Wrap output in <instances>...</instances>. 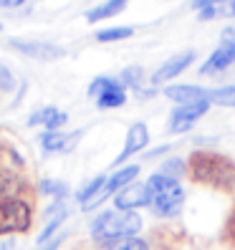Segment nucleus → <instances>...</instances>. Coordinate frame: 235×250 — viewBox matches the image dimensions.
Wrapping results in <instances>:
<instances>
[{
	"label": "nucleus",
	"instance_id": "29",
	"mask_svg": "<svg viewBox=\"0 0 235 250\" xmlns=\"http://www.w3.org/2000/svg\"><path fill=\"white\" fill-rule=\"evenodd\" d=\"M228 235L233 238V243H235V215L230 217V225H228Z\"/></svg>",
	"mask_w": 235,
	"mask_h": 250
},
{
	"label": "nucleus",
	"instance_id": "6",
	"mask_svg": "<svg viewBox=\"0 0 235 250\" xmlns=\"http://www.w3.org/2000/svg\"><path fill=\"white\" fill-rule=\"evenodd\" d=\"M116 210H134V208H144V205L154 202V189L150 187V182H131L127 185L122 192H116Z\"/></svg>",
	"mask_w": 235,
	"mask_h": 250
},
{
	"label": "nucleus",
	"instance_id": "17",
	"mask_svg": "<svg viewBox=\"0 0 235 250\" xmlns=\"http://www.w3.org/2000/svg\"><path fill=\"white\" fill-rule=\"evenodd\" d=\"M48 215H51L48 225L43 228V232L38 235V243H41V245H46V243H48V238H51V235L56 232V228H58V225H61L64 220H66V210H64V205H61V202H58V205H53V208L48 210Z\"/></svg>",
	"mask_w": 235,
	"mask_h": 250
},
{
	"label": "nucleus",
	"instance_id": "1",
	"mask_svg": "<svg viewBox=\"0 0 235 250\" xmlns=\"http://www.w3.org/2000/svg\"><path fill=\"white\" fill-rule=\"evenodd\" d=\"M142 228V217L134 210H111V212H101L94 223H91V235L94 240L111 245L116 240L131 238L134 232Z\"/></svg>",
	"mask_w": 235,
	"mask_h": 250
},
{
	"label": "nucleus",
	"instance_id": "24",
	"mask_svg": "<svg viewBox=\"0 0 235 250\" xmlns=\"http://www.w3.org/2000/svg\"><path fill=\"white\" fill-rule=\"evenodd\" d=\"M13 86H16V79H13V73L0 63V89H5V91H10Z\"/></svg>",
	"mask_w": 235,
	"mask_h": 250
},
{
	"label": "nucleus",
	"instance_id": "16",
	"mask_svg": "<svg viewBox=\"0 0 235 250\" xmlns=\"http://www.w3.org/2000/svg\"><path fill=\"white\" fill-rule=\"evenodd\" d=\"M129 0H104V3H99L96 8L86 10V21L89 23H96V21H104V18H114L119 16V13L127 8Z\"/></svg>",
	"mask_w": 235,
	"mask_h": 250
},
{
	"label": "nucleus",
	"instance_id": "15",
	"mask_svg": "<svg viewBox=\"0 0 235 250\" xmlns=\"http://www.w3.org/2000/svg\"><path fill=\"white\" fill-rule=\"evenodd\" d=\"M81 131H71V134H64V131H46L41 137V146L43 152H68L73 144L79 142Z\"/></svg>",
	"mask_w": 235,
	"mask_h": 250
},
{
	"label": "nucleus",
	"instance_id": "7",
	"mask_svg": "<svg viewBox=\"0 0 235 250\" xmlns=\"http://www.w3.org/2000/svg\"><path fill=\"white\" fill-rule=\"evenodd\" d=\"M139 174V167L137 165H131V167H124V169H119V172H114L111 177L107 180V185H104V189L89 202V205H84V210H94L96 205H101L107 197H111L114 192H122V189L127 187V185H131V180H134Z\"/></svg>",
	"mask_w": 235,
	"mask_h": 250
},
{
	"label": "nucleus",
	"instance_id": "4",
	"mask_svg": "<svg viewBox=\"0 0 235 250\" xmlns=\"http://www.w3.org/2000/svg\"><path fill=\"white\" fill-rule=\"evenodd\" d=\"M89 96L96 99L99 109H116V106H122L127 101V91H124L122 81L109 79V76L94 79L91 86H89Z\"/></svg>",
	"mask_w": 235,
	"mask_h": 250
},
{
	"label": "nucleus",
	"instance_id": "32",
	"mask_svg": "<svg viewBox=\"0 0 235 250\" xmlns=\"http://www.w3.org/2000/svg\"><path fill=\"white\" fill-rule=\"evenodd\" d=\"M0 28H3V25H0Z\"/></svg>",
	"mask_w": 235,
	"mask_h": 250
},
{
	"label": "nucleus",
	"instance_id": "19",
	"mask_svg": "<svg viewBox=\"0 0 235 250\" xmlns=\"http://www.w3.org/2000/svg\"><path fill=\"white\" fill-rule=\"evenodd\" d=\"M107 180H109V177H104V174H99V177H94V180H91L89 185H86L84 189H79V195H76V197H79V202H81V208H84V205H89V202H91V200L101 192V189H104Z\"/></svg>",
	"mask_w": 235,
	"mask_h": 250
},
{
	"label": "nucleus",
	"instance_id": "18",
	"mask_svg": "<svg viewBox=\"0 0 235 250\" xmlns=\"http://www.w3.org/2000/svg\"><path fill=\"white\" fill-rule=\"evenodd\" d=\"M208 101H210V104H217V106L235 109V83L217 86V89H208Z\"/></svg>",
	"mask_w": 235,
	"mask_h": 250
},
{
	"label": "nucleus",
	"instance_id": "9",
	"mask_svg": "<svg viewBox=\"0 0 235 250\" xmlns=\"http://www.w3.org/2000/svg\"><path fill=\"white\" fill-rule=\"evenodd\" d=\"M182 202H185V192L180 185H172L162 192L154 195V202H152V210L159 215V217H174L180 210H182Z\"/></svg>",
	"mask_w": 235,
	"mask_h": 250
},
{
	"label": "nucleus",
	"instance_id": "28",
	"mask_svg": "<svg viewBox=\"0 0 235 250\" xmlns=\"http://www.w3.org/2000/svg\"><path fill=\"white\" fill-rule=\"evenodd\" d=\"M23 3H25V0H0V8H18Z\"/></svg>",
	"mask_w": 235,
	"mask_h": 250
},
{
	"label": "nucleus",
	"instance_id": "3",
	"mask_svg": "<svg viewBox=\"0 0 235 250\" xmlns=\"http://www.w3.org/2000/svg\"><path fill=\"white\" fill-rule=\"evenodd\" d=\"M31 205L18 200V197H8L0 200V235H10V232H25L31 228Z\"/></svg>",
	"mask_w": 235,
	"mask_h": 250
},
{
	"label": "nucleus",
	"instance_id": "23",
	"mask_svg": "<svg viewBox=\"0 0 235 250\" xmlns=\"http://www.w3.org/2000/svg\"><path fill=\"white\" fill-rule=\"evenodd\" d=\"M41 192H46V195H53V197H64L68 192V187L64 182H53V180H43L41 182Z\"/></svg>",
	"mask_w": 235,
	"mask_h": 250
},
{
	"label": "nucleus",
	"instance_id": "8",
	"mask_svg": "<svg viewBox=\"0 0 235 250\" xmlns=\"http://www.w3.org/2000/svg\"><path fill=\"white\" fill-rule=\"evenodd\" d=\"M10 46L31 56V58H38V61H56V58H61L66 51L61 46H56V43H46V41H10Z\"/></svg>",
	"mask_w": 235,
	"mask_h": 250
},
{
	"label": "nucleus",
	"instance_id": "30",
	"mask_svg": "<svg viewBox=\"0 0 235 250\" xmlns=\"http://www.w3.org/2000/svg\"><path fill=\"white\" fill-rule=\"evenodd\" d=\"M225 8H228V16H235V0H228Z\"/></svg>",
	"mask_w": 235,
	"mask_h": 250
},
{
	"label": "nucleus",
	"instance_id": "27",
	"mask_svg": "<svg viewBox=\"0 0 235 250\" xmlns=\"http://www.w3.org/2000/svg\"><path fill=\"white\" fill-rule=\"evenodd\" d=\"M215 3H225V0H192V8L202 10V8H208V5H215Z\"/></svg>",
	"mask_w": 235,
	"mask_h": 250
},
{
	"label": "nucleus",
	"instance_id": "5",
	"mask_svg": "<svg viewBox=\"0 0 235 250\" xmlns=\"http://www.w3.org/2000/svg\"><path fill=\"white\" fill-rule=\"evenodd\" d=\"M210 109V101L202 99V101H192V104H180L177 109H174L170 114V131L172 134H180V131H187L190 126H192L202 114H208Z\"/></svg>",
	"mask_w": 235,
	"mask_h": 250
},
{
	"label": "nucleus",
	"instance_id": "22",
	"mask_svg": "<svg viewBox=\"0 0 235 250\" xmlns=\"http://www.w3.org/2000/svg\"><path fill=\"white\" fill-rule=\"evenodd\" d=\"M142 79H144V71L139 66H131V68H127L122 73V86H134V89H137Z\"/></svg>",
	"mask_w": 235,
	"mask_h": 250
},
{
	"label": "nucleus",
	"instance_id": "21",
	"mask_svg": "<svg viewBox=\"0 0 235 250\" xmlns=\"http://www.w3.org/2000/svg\"><path fill=\"white\" fill-rule=\"evenodd\" d=\"M109 250H150V245H147V240L134 238V235H131V238H124V240L111 243Z\"/></svg>",
	"mask_w": 235,
	"mask_h": 250
},
{
	"label": "nucleus",
	"instance_id": "11",
	"mask_svg": "<svg viewBox=\"0 0 235 250\" xmlns=\"http://www.w3.org/2000/svg\"><path fill=\"white\" fill-rule=\"evenodd\" d=\"M147 144H150V129H147V124H142V122L131 124V126H129V131H127L124 149L119 152V157L114 159V165H124V162H127V157L137 154L139 149H144Z\"/></svg>",
	"mask_w": 235,
	"mask_h": 250
},
{
	"label": "nucleus",
	"instance_id": "20",
	"mask_svg": "<svg viewBox=\"0 0 235 250\" xmlns=\"http://www.w3.org/2000/svg\"><path fill=\"white\" fill-rule=\"evenodd\" d=\"M131 33H134V31H131V28L127 25H119V28H104V31H99L96 33V41L99 43H114V41H124V38H129Z\"/></svg>",
	"mask_w": 235,
	"mask_h": 250
},
{
	"label": "nucleus",
	"instance_id": "26",
	"mask_svg": "<svg viewBox=\"0 0 235 250\" xmlns=\"http://www.w3.org/2000/svg\"><path fill=\"white\" fill-rule=\"evenodd\" d=\"M61 243H64V235H58V238H53V240H48L46 245H41L38 250H56V248H58V245H61Z\"/></svg>",
	"mask_w": 235,
	"mask_h": 250
},
{
	"label": "nucleus",
	"instance_id": "12",
	"mask_svg": "<svg viewBox=\"0 0 235 250\" xmlns=\"http://www.w3.org/2000/svg\"><path fill=\"white\" fill-rule=\"evenodd\" d=\"M192 58H195V51H187V53H180V56H174V58H167V61L159 66L154 73H152V86H159V83H165L174 76H180V73L192 63Z\"/></svg>",
	"mask_w": 235,
	"mask_h": 250
},
{
	"label": "nucleus",
	"instance_id": "2",
	"mask_svg": "<svg viewBox=\"0 0 235 250\" xmlns=\"http://www.w3.org/2000/svg\"><path fill=\"white\" fill-rule=\"evenodd\" d=\"M190 174H192V180L215 187L235 185V165L228 157H220L213 152H195L190 157Z\"/></svg>",
	"mask_w": 235,
	"mask_h": 250
},
{
	"label": "nucleus",
	"instance_id": "31",
	"mask_svg": "<svg viewBox=\"0 0 235 250\" xmlns=\"http://www.w3.org/2000/svg\"><path fill=\"white\" fill-rule=\"evenodd\" d=\"M0 250H13V243L10 240H0Z\"/></svg>",
	"mask_w": 235,
	"mask_h": 250
},
{
	"label": "nucleus",
	"instance_id": "14",
	"mask_svg": "<svg viewBox=\"0 0 235 250\" xmlns=\"http://www.w3.org/2000/svg\"><path fill=\"white\" fill-rule=\"evenodd\" d=\"M165 96L172 99V101H177V106H180V104H192V101L208 99V89L195 86V83H177V86H167Z\"/></svg>",
	"mask_w": 235,
	"mask_h": 250
},
{
	"label": "nucleus",
	"instance_id": "25",
	"mask_svg": "<svg viewBox=\"0 0 235 250\" xmlns=\"http://www.w3.org/2000/svg\"><path fill=\"white\" fill-rule=\"evenodd\" d=\"M182 162L180 159H172V162H165V167H162V174H170V177H174V172H182Z\"/></svg>",
	"mask_w": 235,
	"mask_h": 250
},
{
	"label": "nucleus",
	"instance_id": "13",
	"mask_svg": "<svg viewBox=\"0 0 235 250\" xmlns=\"http://www.w3.org/2000/svg\"><path fill=\"white\" fill-rule=\"evenodd\" d=\"M68 122V114L56 109V106H43L38 111L31 114V119H28V126H36V124H43L48 131H58L64 124Z\"/></svg>",
	"mask_w": 235,
	"mask_h": 250
},
{
	"label": "nucleus",
	"instance_id": "10",
	"mask_svg": "<svg viewBox=\"0 0 235 250\" xmlns=\"http://www.w3.org/2000/svg\"><path fill=\"white\" fill-rule=\"evenodd\" d=\"M233 63H235V41L228 38V41L220 43V46L210 53L208 61L200 66V73H217V71H225Z\"/></svg>",
	"mask_w": 235,
	"mask_h": 250
}]
</instances>
